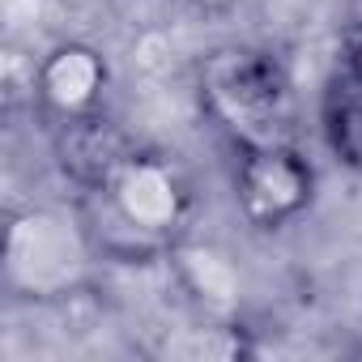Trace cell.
Masks as SVG:
<instances>
[{
	"label": "cell",
	"instance_id": "obj_1",
	"mask_svg": "<svg viewBox=\"0 0 362 362\" xmlns=\"http://www.w3.org/2000/svg\"><path fill=\"white\" fill-rule=\"evenodd\" d=\"M81 218L94 239L98 260L149 264L166 260L192 226V179L170 153L132 149V158L98 192H81Z\"/></svg>",
	"mask_w": 362,
	"mask_h": 362
},
{
	"label": "cell",
	"instance_id": "obj_2",
	"mask_svg": "<svg viewBox=\"0 0 362 362\" xmlns=\"http://www.w3.org/2000/svg\"><path fill=\"white\" fill-rule=\"evenodd\" d=\"M197 98L235 149L294 141V81L281 56L264 47L230 43L209 52L197 73Z\"/></svg>",
	"mask_w": 362,
	"mask_h": 362
},
{
	"label": "cell",
	"instance_id": "obj_3",
	"mask_svg": "<svg viewBox=\"0 0 362 362\" xmlns=\"http://www.w3.org/2000/svg\"><path fill=\"white\" fill-rule=\"evenodd\" d=\"M94 260H98V252H94L81 209L30 205L9 218L0 281H5V290L13 298L60 303L86 286Z\"/></svg>",
	"mask_w": 362,
	"mask_h": 362
},
{
	"label": "cell",
	"instance_id": "obj_4",
	"mask_svg": "<svg viewBox=\"0 0 362 362\" xmlns=\"http://www.w3.org/2000/svg\"><path fill=\"white\" fill-rule=\"evenodd\" d=\"M315 188H320L315 162L294 141L235 149L230 192H235L239 218L256 235H277L290 222H298L311 209Z\"/></svg>",
	"mask_w": 362,
	"mask_h": 362
},
{
	"label": "cell",
	"instance_id": "obj_5",
	"mask_svg": "<svg viewBox=\"0 0 362 362\" xmlns=\"http://www.w3.org/2000/svg\"><path fill=\"white\" fill-rule=\"evenodd\" d=\"M107 90H111V64L94 43L81 39L56 43L35 64V103L52 124L107 111Z\"/></svg>",
	"mask_w": 362,
	"mask_h": 362
},
{
	"label": "cell",
	"instance_id": "obj_6",
	"mask_svg": "<svg viewBox=\"0 0 362 362\" xmlns=\"http://www.w3.org/2000/svg\"><path fill=\"white\" fill-rule=\"evenodd\" d=\"M132 149H136V141H132L107 111L52 124V153H56V166H60V175L69 179L77 192H98L107 179L132 158Z\"/></svg>",
	"mask_w": 362,
	"mask_h": 362
},
{
	"label": "cell",
	"instance_id": "obj_7",
	"mask_svg": "<svg viewBox=\"0 0 362 362\" xmlns=\"http://www.w3.org/2000/svg\"><path fill=\"white\" fill-rule=\"evenodd\" d=\"M320 136L328 153L362 175V73L337 64L320 94Z\"/></svg>",
	"mask_w": 362,
	"mask_h": 362
},
{
	"label": "cell",
	"instance_id": "obj_8",
	"mask_svg": "<svg viewBox=\"0 0 362 362\" xmlns=\"http://www.w3.org/2000/svg\"><path fill=\"white\" fill-rule=\"evenodd\" d=\"M175 269H179V281L188 286V294L214 311V315H226L235 307V294H239V277H235V264L226 252L218 247H192L188 239H179L166 256Z\"/></svg>",
	"mask_w": 362,
	"mask_h": 362
},
{
	"label": "cell",
	"instance_id": "obj_9",
	"mask_svg": "<svg viewBox=\"0 0 362 362\" xmlns=\"http://www.w3.org/2000/svg\"><path fill=\"white\" fill-rule=\"evenodd\" d=\"M341 69L362 73V22H354L349 35H345V43H341Z\"/></svg>",
	"mask_w": 362,
	"mask_h": 362
},
{
	"label": "cell",
	"instance_id": "obj_10",
	"mask_svg": "<svg viewBox=\"0 0 362 362\" xmlns=\"http://www.w3.org/2000/svg\"><path fill=\"white\" fill-rule=\"evenodd\" d=\"M188 5H192L197 13H205V18H226V13L239 9V0H188Z\"/></svg>",
	"mask_w": 362,
	"mask_h": 362
}]
</instances>
